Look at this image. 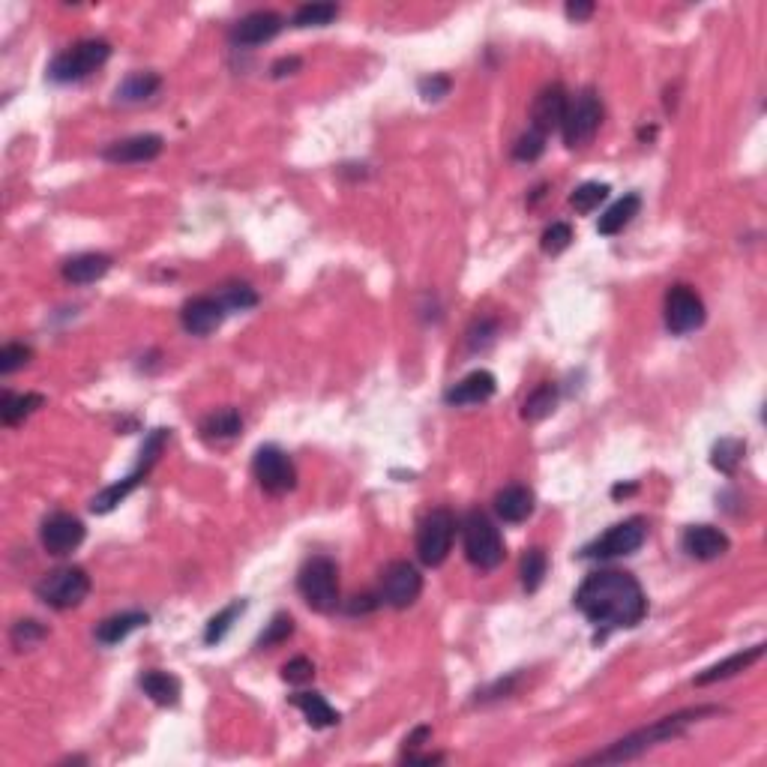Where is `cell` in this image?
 Returning a JSON list of instances; mask_svg holds the SVG:
<instances>
[{
    "mask_svg": "<svg viewBox=\"0 0 767 767\" xmlns=\"http://www.w3.org/2000/svg\"><path fill=\"white\" fill-rule=\"evenodd\" d=\"M576 609L594 624L606 630H630L639 627L648 615V597L633 573L624 570H600L591 573L576 591Z\"/></svg>",
    "mask_w": 767,
    "mask_h": 767,
    "instance_id": "1",
    "label": "cell"
},
{
    "mask_svg": "<svg viewBox=\"0 0 767 767\" xmlns=\"http://www.w3.org/2000/svg\"><path fill=\"white\" fill-rule=\"evenodd\" d=\"M714 714H720V708H687V711H678V714H672V717H663V720H657V723H651V726H645V729H639V732H633V735L615 741L609 750L588 756L585 765H615V762L639 759V756H645L648 750L681 738L693 723H699V720H705V717H714Z\"/></svg>",
    "mask_w": 767,
    "mask_h": 767,
    "instance_id": "2",
    "label": "cell"
},
{
    "mask_svg": "<svg viewBox=\"0 0 767 767\" xmlns=\"http://www.w3.org/2000/svg\"><path fill=\"white\" fill-rule=\"evenodd\" d=\"M165 441H168V429H153L150 435H147V441H144V447H141V453H138V465L123 477V480H117V483H111V486H105L93 501H90V510L96 513V516H105V513H111V510H117L138 486H141V480L150 474V468L159 462V453L165 450Z\"/></svg>",
    "mask_w": 767,
    "mask_h": 767,
    "instance_id": "3",
    "label": "cell"
},
{
    "mask_svg": "<svg viewBox=\"0 0 767 767\" xmlns=\"http://www.w3.org/2000/svg\"><path fill=\"white\" fill-rule=\"evenodd\" d=\"M462 546H465V558L483 573L498 570L507 558L501 531L483 510H471L462 519Z\"/></svg>",
    "mask_w": 767,
    "mask_h": 767,
    "instance_id": "4",
    "label": "cell"
},
{
    "mask_svg": "<svg viewBox=\"0 0 767 767\" xmlns=\"http://www.w3.org/2000/svg\"><path fill=\"white\" fill-rule=\"evenodd\" d=\"M297 591L312 612H333L339 606V567L327 555L309 558L297 573Z\"/></svg>",
    "mask_w": 767,
    "mask_h": 767,
    "instance_id": "5",
    "label": "cell"
},
{
    "mask_svg": "<svg viewBox=\"0 0 767 767\" xmlns=\"http://www.w3.org/2000/svg\"><path fill=\"white\" fill-rule=\"evenodd\" d=\"M111 57V45L105 39H81L75 45H69L66 51H60L51 66H48V78L54 84H75L84 81L87 75H93L105 60Z\"/></svg>",
    "mask_w": 767,
    "mask_h": 767,
    "instance_id": "6",
    "label": "cell"
},
{
    "mask_svg": "<svg viewBox=\"0 0 767 767\" xmlns=\"http://www.w3.org/2000/svg\"><path fill=\"white\" fill-rule=\"evenodd\" d=\"M90 594V576L81 570V567H57L51 573H45L39 582H36V597L48 606V609H57V612H66V609H75L87 600Z\"/></svg>",
    "mask_w": 767,
    "mask_h": 767,
    "instance_id": "7",
    "label": "cell"
},
{
    "mask_svg": "<svg viewBox=\"0 0 767 767\" xmlns=\"http://www.w3.org/2000/svg\"><path fill=\"white\" fill-rule=\"evenodd\" d=\"M600 123H603V102H600V96H597L594 87H585V90L576 93V99H570V105H567V114H564V123H561L564 144H567L570 150L591 144L594 135L600 132Z\"/></svg>",
    "mask_w": 767,
    "mask_h": 767,
    "instance_id": "8",
    "label": "cell"
},
{
    "mask_svg": "<svg viewBox=\"0 0 767 767\" xmlns=\"http://www.w3.org/2000/svg\"><path fill=\"white\" fill-rule=\"evenodd\" d=\"M453 537H456V516L444 507L432 510L420 528H417V558L426 567H441L453 549Z\"/></svg>",
    "mask_w": 767,
    "mask_h": 767,
    "instance_id": "9",
    "label": "cell"
},
{
    "mask_svg": "<svg viewBox=\"0 0 767 767\" xmlns=\"http://www.w3.org/2000/svg\"><path fill=\"white\" fill-rule=\"evenodd\" d=\"M252 474H255L258 486L270 495H285L297 486V468L288 459V453L279 450L276 444H264V447L255 450Z\"/></svg>",
    "mask_w": 767,
    "mask_h": 767,
    "instance_id": "10",
    "label": "cell"
},
{
    "mask_svg": "<svg viewBox=\"0 0 767 767\" xmlns=\"http://www.w3.org/2000/svg\"><path fill=\"white\" fill-rule=\"evenodd\" d=\"M648 540V525L645 519H627V522H618L612 525L600 540H594L591 546H585L582 558H600V561H609V558H627L633 552H639Z\"/></svg>",
    "mask_w": 767,
    "mask_h": 767,
    "instance_id": "11",
    "label": "cell"
},
{
    "mask_svg": "<svg viewBox=\"0 0 767 767\" xmlns=\"http://www.w3.org/2000/svg\"><path fill=\"white\" fill-rule=\"evenodd\" d=\"M423 594V576L414 564L408 561H393L384 567L381 573V603L393 606V609H408L420 600Z\"/></svg>",
    "mask_w": 767,
    "mask_h": 767,
    "instance_id": "12",
    "label": "cell"
},
{
    "mask_svg": "<svg viewBox=\"0 0 767 767\" xmlns=\"http://www.w3.org/2000/svg\"><path fill=\"white\" fill-rule=\"evenodd\" d=\"M705 324V303L690 285H675L666 294V327L675 336H687Z\"/></svg>",
    "mask_w": 767,
    "mask_h": 767,
    "instance_id": "13",
    "label": "cell"
},
{
    "mask_svg": "<svg viewBox=\"0 0 767 767\" xmlns=\"http://www.w3.org/2000/svg\"><path fill=\"white\" fill-rule=\"evenodd\" d=\"M84 522L72 513H51L42 528H39V540H42V549L54 558H63V555H72L81 543H84Z\"/></svg>",
    "mask_w": 767,
    "mask_h": 767,
    "instance_id": "14",
    "label": "cell"
},
{
    "mask_svg": "<svg viewBox=\"0 0 767 767\" xmlns=\"http://www.w3.org/2000/svg\"><path fill=\"white\" fill-rule=\"evenodd\" d=\"M285 27V18L273 9H258V12H249L243 15L234 27H231V42L234 45H243V48H255V45H264L270 39H276Z\"/></svg>",
    "mask_w": 767,
    "mask_h": 767,
    "instance_id": "15",
    "label": "cell"
},
{
    "mask_svg": "<svg viewBox=\"0 0 767 767\" xmlns=\"http://www.w3.org/2000/svg\"><path fill=\"white\" fill-rule=\"evenodd\" d=\"M567 90L564 84H546L537 96H534V105H531V129H537L540 135L549 138V132L561 129L564 123V114H567Z\"/></svg>",
    "mask_w": 767,
    "mask_h": 767,
    "instance_id": "16",
    "label": "cell"
},
{
    "mask_svg": "<svg viewBox=\"0 0 767 767\" xmlns=\"http://www.w3.org/2000/svg\"><path fill=\"white\" fill-rule=\"evenodd\" d=\"M162 147H165L162 135L144 132V135H132V138L108 144L99 156L111 165H144V162H153L162 153Z\"/></svg>",
    "mask_w": 767,
    "mask_h": 767,
    "instance_id": "17",
    "label": "cell"
},
{
    "mask_svg": "<svg viewBox=\"0 0 767 767\" xmlns=\"http://www.w3.org/2000/svg\"><path fill=\"white\" fill-rule=\"evenodd\" d=\"M225 315H228V309L222 306L219 297H192L180 309V324L192 336H210L213 330L222 327Z\"/></svg>",
    "mask_w": 767,
    "mask_h": 767,
    "instance_id": "18",
    "label": "cell"
},
{
    "mask_svg": "<svg viewBox=\"0 0 767 767\" xmlns=\"http://www.w3.org/2000/svg\"><path fill=\"white\" fill-rule=\"evenodd\" d=\"M495 390H498V378L489 369H474L444 393V402L453 405V408L483 405L495 396Z\"/></svg>",
    "mask_w": 767,
    "mask_h": 767,
    "instance_id": "19",
    "label": "cell"
},
{
    "mask_svg": "<svg viewBox=\"0 0 767 767\" xmlns=\"http://www.w3.org/2000/svg\"><path fill=\"white\" fill-rule=\"evenodd\" d=\"M681 546L696 561H717L732 549V540L714 525H690L681 537Z\"/></svg>",
    "mask_w": 767,
    "mask_h": 767,
    "instance_id": "20",
    "label": "cell"
},
{
    "mask_svg": "<svg viewBox=\"0 0 767 767\" xmlns=\"http://www.w3.org/2000/svg\"><path fill=\"white\" fill-rule=\"evenodd\" d=\"M762 657H765V645H753V648H747V651H738V654L726 657L723 663H714L711 669H705V672L696 678V687H711V684L729 681V678L747 672L750 666H756Z\"/></svg>",
    "mask_w": 767,
    "mask_h": 767,
    "instance_id": "21",
    "label": "cell"
},
{
    "mask_svg": "<svg viewBox=\"0 0 767 767\" xmlns=\"http://www.w3.org/2000/svg\"><path fill=\"white\" fill-rule=\"evenodd\" d=\"M111 270V255L105 252H81V255H72L69 261H63V279L69 285H90L96 279H102L105 273Z\"/></svg>",
    "mask_w": 767,
    "mask_h": 767,
    "instance_id": "22",
    "label": "cell"
},
{
    "mask_svg": "<svg viewBox=\"0 0 767 767\" xmlns=\"http://www.w3.org/2000/svg\"><path fill=\"white\" fill-rule=\"evenodd\" d=\"M198 432H201V438H204L207 444H228V441L240 438V432H243V417H240L237 408H216V411H210V414L201 420Z\"/></svg>",
    "mask_w": 767,
    "mask_h": 767,
    "instance_id": "23",
    "label": "cell"
},
{
    "mask_svg": "<svg viewBox=\"0 0 767 767\" xmlns=\"http://www.w3.org/2000/svg\"><path fill=\"white\" fill-rule=\"evenodd\" d=\"M495 513L498 519L510 522V525H519L525 522L531 513H534V492L528 486H504L498 495H495Z\"/></svg>",
    "mask_w": 767,
    "mask_h": 767,
    "instance_id": "24",
    "label": "cell"
},
{
    "mask_svg": "<svg viewBox=\"0 0 767 767\" xmlns=\"http://www.w3.org/2000/svg\"><path fill=\"white\" fill-rule=\"evenodd\" d=\"M138 687L144 690V696L159 705V708H174L180 702V681L171 675V672H159V669H150L138 678Z\"/></svg>",
    "mask_w": 767,
    "mask_h": 767,
    "instance_id": "25",
    "label": "cell"
},
{
    "mask_svg": "<svg viewBox=\"0 0 767 767\" xmlns=\"http://www.w3.org/2000/svg\"><path fill=\"white\" fill-rule=\"evenodd\" d=\"M291 705L306 717V723L312 729H333L342 720L339 711L330 708V702L321 693H297V696H291Z\"/></svg>",
    "mask_w": 767,
    "mask_h": 767,
    "instance_id": "26",
    "label": "cell"
},
{
    "mask_svg": "<svg viewBox=\"0 0 767 767\" xmlns=\"http://www.w3.org/2000/svg\"><path fill=\"white\" fill-rule=\"evenodd\" d=\"M639 210H642V195H639V192H630V195H624L621 201H615V204L600 216L597 231H600L603 237H615V234H621V231L639 216Z\"/></svg>",
    "mask_w": 767,
    "mask_h": 767,
    "instance_id": "27",
    "label": "cell"
},
{
    "mask_svg": "<svg viewBox=\"0 0 767 767\" xmlns=\"http://www.w3.org/2000/svg\"><path fill=\"white\" fill-rule=\"evenodd\" d=\"M147 615L144 612H120V615H111L105 618L99 627H96V642L99 645H120L123 639H129L135 630L147 627Z\"/></svg>",
    "mask_w": 767,
    "mask_h": 767,
    "instance_id": "28",
    "label": "cell"
},
{
    "mask_svg": "<svg viewBox=\"0 0 767 767\" xmlns=\"http://www.w3.org/2000/svg\"><path fill=\"white\" fill-rule=\"evenodd\" d=\"M159 84H162V78H159L156 72H129V75L117 84L114 96H117V102L135 105V102L150 99V96L159 90Z\"/></svg>",
    "mask_w": 767,
    "mask_h": 767,
    "instance_id": "29",
    "label": "cell"
},
{
    "mask_svg": "<svg viewBox=\"0 0 767 767\" xmlns=\"http://www.w3.org/2000/svg\"><path fill=\"white\" fill-rule=\"evenodd\" d=\"M42 396L39 393H3L0 396V420L3 426H18L21 420H27L36 408H42Z\"/></svg>",
    "mask_w": 767,
    "mask_h": 767,
    "instance_id": "30",
    "label": "cell"
},
{
    "mask_svg": "<svg viewBox=\"0 0 767 767\" xmlns=\"http://www.w3.org/2000/svg\"><path fill=\"white\" fill-rule=\"evenodd\" d=\"M555 405H558V387H555L552 381H543V384L525 399L522 417H525V420H543V417H549V414L555 411Z\"/></svg>",
    "mask_w": 767,
    "mask_h": 767,
    "instance_id": "31",
    "label": "cell"
},
{
    "mask_svg": "<svg viewBox=\"0 0 767 767\" xmlns=\"http://www.w3.org/2000/svg\"><path fill=\"white\" fill-rule=\"evenodd\" d=\"M243 612H246V603H243V600H234V603L225 606L219 615H213V618L207 621V630H204V645H219V642L231 633L234 621H237Z\"/></svg>",
    "mask_w": 767,
    "mask_h": 767,
    "instance_id": "32",
    "label": "cell"
},
{
    "mask_svg": "<svg viewBox=\"0 0 767 767\" xmlns=\"http://www.w3.org/2000/svg\"><path fill=\"white\" fill-rule=\"evenodd\" d=\"M336 18H339V6L336 3H303L294 12L291 24L294 27H327Z\"/></svg>",
    "mask_w": 767,
    "mask_h": 767,
    "instance_id": "33",
    "label": "cell"
},
{
    "mask_svg": "<svg viewBox=\"0 0 767 767\" xmlns=\"http://www.w3.org/2000/svg\"><path fill=\"white\" fill-rule=\"evenodd\" d=\"M546 570H549V558H546V552H543L540 546L528 549V552H525V558H522V588H525L528 594H534V591L543 585Z\"/></svg>",
    "mask_w": 767,
    "mask_h": 767,
    "instance_id": "34",
    "label": "cell"
},
{
    "mask_svg": "<svg viewBox=\"0 0 767 767\" xmlns=\"http://www.w3.org/2000/svg\"><path fill=\"white\" fill-rule=\"evenodd\" d=\"M744 453H747V444L744 441H738V438H723L717 447H714V468L717 471H723V474H735L738 471V465H741V459H744Z\"/></svg>",
    "mask_w": 767,
    "mask_h": 767,
    "instance_id": "35",
    "label": "cell"
},
{
    "mask_svg": "<svg viewBox=\"0 0 767 767\" xmlns=\"http://www.w3.org/2000/svg\"><path fill=\"white\" fill-rule=\"evenodd\" d=\"M606 198H609V183H582L570 195V204L576 213H594Z\"/></svg>",
    "mask_w": 767,
    "mask_h": 767,
    "instance_id": "36",
    "label": "cell"
},
{
    "mask_svg": "<svg viewBox=\"0 0 767 767\" xmlns=\"http://www.w3.org/2000/svg\"><path fill=\"white\" fill-rule=\"evenodd\" d=\"M219 300L228 312H246V309L258 306V294L249 285H225L219 291Z\"/></svg>",
    "mask_w": 767,
    "mask_h": 767,
    "instance_id": "37",
    "label": "cell"
},
{
    "mask_svg": "<svg viewBox=\"0 0 767 767\" xmlns=\"http://www.w3.org/2000/svg\"><path fill=\"white\" fill-rule=\"evenodd\" d=\"M543 153H546V135H540L537 129H528L513 144V159H519V162H537Z\"/></svg>",
    "mask_w": 767,
    "mask_h": 767,
    "instance_id": "38",
    "label": "cell"
},
{
    "mask_svg": "<svg viewBox=\"0 0 767 767\" xmlns=\"http://www.w3.org/2000/svg\"><path fill=\"white\" fill-rule=\"evenodd\" d=\"M570 243H573V228L567 222H552L540 237V246L546 255H561Z\"/></svg>",
    "mask_w": 767,
    "mask_h": 767,
    "instance_id": "39",
    "label": "cell"
},
{
    "mask_svg": "<svg viewBox=\"0 0 767 767\" xmlns=\"http://www.w3.org/2000/svg\"><path fill=\"white\" fill-rule=\"evenodd\" d=\"M45 636H48V630H45L39 621H33V618L18 621V624L12 627V633H9V639H12V645H15L18 651L33 648V645H36V642H42Z\"/></svg>",
    "mask_w": 767,
    "mask_h": 767,
    "instance_id": "40",
    "label": "cell"
},
{
    "mask_svg": "<svg viewBox=\"0 0 767 767\" xmlns=\"http://www.w3.org/2000/svg\"><path fill=\"white\" fill-rule=\"evenodd\" d=\"M294 633V621H291V615H276L270 624H267V630L258 636V648L264 651V648H273V645H282V642H288V636Z\"/></svg>",
    "mask_w": 767,
    "mask_h": 767,
    "instance_id": "41",
    "label": "cell"
},
{
    "mask_svg": "<svg viewBox=\"0 0 767 767\" xmlns=\"http://www.w3.org/2000/svg\"><path fill=\"white\" fill-rule=\"evenodd\" d=\"M30 357H33V351H30L27 345H21V342H9V345H3V348H0V375H12V372H18L21 366H27V363H30Z\"/></svg>",
    "mask_w": 767,
    "mask_h": 767,
    "instance_id": "42",
    "label": "cell"
},
{
    "mask_svg": "<svg viewBox=\"0 0 767 767\" xmlns=\"http://www.w3.org/2000/svg\"><path fill=\"white\" fill-rule=\"evenodd\" d=\"M312 678H315V663L306 660V657H294V660H288L282 666V681H288L294 687H300V684H306Z\"/></svg>",
    "mask_w": 767,
    "mask_h": 767,
    "instance_id": "43",
    "label": "cell"
},
{
    "mask_svg": "<svg viewBox=\"0 0 767 767\" xmlns=\"http://www.w3.org/2000/svg\"><path fill=\"white\" fill-rule=\"evenodd\" d=\"M450 87H453V81L447 75H429V78L420 81V96L426 102H438L450 93Z\"/></svg>",
    "mask_w": 767,
    "mask_h": 767,
    "instance_id": "44",
    "label": "cell"
},
{
    "mask_svg": "<svg viewBox=\"0 0 767 767\" xmlns=\"http://www.w3.org/2000/svg\"><path fill=\"white\" fill-rule=\"evenodd\" d=\"M300 66H303L300 57H282V60H276V63L270 66V75H273V78H285V75H294Z\"/></svg>",
    "mask_w": 767,
    "mask_h": 767,
    "instance_id": "45",
    "label": "cell"
},
{
    "mask_svg": "<svg viewBox=\"0 0 767 767\" xmlns=\"http://www.w3.org/2000/svg\"><path fill=\"white\" fill-rule=\"evenodd\" d=\"M567 15H570L573 21H585V18H591V15H594V3H588V0L567 3Z\"/></svg>",
    "mask_w": 767,
    "mask_h": 767,
    "instance_id": "46",
    "label": "cell"
},
{
    "mask_svg": "<svg viewBox=\"0 0 767 767\" xmlns=\"http://www.w3.org/2000/svg\"><path fill=\"white\" fill-rule=\"evenodd\" d=\"M633 492H636V486H615V489H612L615 498H621V495L627 498V495H633Z\"/></svg>",
    "mask_w": 767,
    "mask_h": 767,
    "instance_id": "47",
    "label": "cell"
}]
</instances>
